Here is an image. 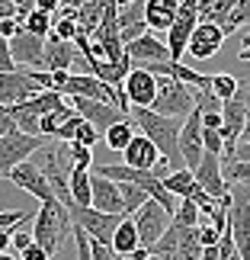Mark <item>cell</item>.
Segmentation results:
<instances>
[{"mask_svg":"<svg viewBox=\"0 0 250 260\" xmlns=\"http://www.w3.org/2000/svg\"><path fill=\"white\" fill-rule=\"evenodd\" d=\"M81 125H84V116H81V113H74L61 128H58V135H55V138H58V142H74V135H77V128H81Z\"/></svg>","mask_w":250,"mask_h":260,"instance_id":"36","label":"cell"},{"mask_svg":"<svg viewBox=\"0 0 250 260\" xmlns=\"http://www.w3.org/2000/svg\"><path fill=\"white\" fill-rule=\"evenodd\" d=\"M237 58H241V61H250V32L244 36V42H241V55H237Z\"/></svg>","mask_w":250,"mask_h":260,"instance_id":"51","label":"cell"},{"mask_svg":"<svg viewBox=\"0 0 250 260\" xmlns=\"http://www.w3.org/2000/svg\"><path fill=\"white\" fill-rule=\"evenodd\" d=\"M154 113L170 116V119H186L196 109V93L193 87L183 81H173V77H157V96L151 103Z\"/></svg>","mask_w":250,"mask_h":260,"instance_id":"3","label":"cell"},{"mask_svg":"<svg viewBox=\"0 0 250 260\" xmlns=\"http://www.w3.org/2000/svg\"><path fill=\"white\" fill-rule=\"evenodd\" d=\"M7 16H16V4H10V0H0V19Z\"/></svg>","mask_w":250,"mask_h":260,"instance_id":"50","label":"cell"},{"mask_svg":"<svg viewBox=\"0 0 250 260\" xmlns=\"http://www.w3.org/2000/svg\"><path fill=\"white\" fill-rule=\"evenodd\" d=\"M71 222L77 228H84L90 235V241H99V244H109L116 235L122 215L116 212H103V209H93V206H71Z\"/></svg>","mask_w":250,"mask_h":260,"instance_id":"5","label":"cell"},{"mask_svg":"<svg viewBox=\"0 0 250 260\" xmlns=\"http://www.w3.org/2000/svg\"><path fill=\"white\" fill-rule=\"evenodd\" d=\"M61 7V0H35V10H45V13H55Z\"/></svg>","mask_w":250,"mask_h":260,"instance_id":"49","label":"cell"},{"mask_svg":"<svg viewBox=\"0 0 250 260\" xmlns=\"http://www.w3.org/2000/svg\"><path fill=\"white\" fill-rule=\"evenodd\" d=\"M77 32H81V26H77V16H61V19H55V26H52V36L64 39V42H74Z\"/></svg>","mask_w":250,"mask_h":260,"instance_id":"31","label":"cell"},{"mask_svg":"<svg viewBox=\"0 0 250 260\" xmlns=\"http://www.w3.org/2000/svg\"><path fill=\"white\" fill-rule=\"evenodd\" d=\"M10 4H16V7H19V4H26V0H10Z\"/></svg>","mask_w":250,"mask_h":260,"instance_id":"53","label":"cell"},{"mask_svg":"<svg viewBox=\"0 0 250 260\" xmlns=\"http://www.w3.org/2000/svg\"><path fill=\"white\" fill-rule=\"evenodd\" d=\"M228 260H241V254H234V257H228Z\"/></svg>","mask_w":250,"mask_h":260,"instance_id":"54","label":"cell"},{"mask_svg":"<svg viewBox=\"0 0 250 260\" xmlns=\"http://www.w3.org/2000/svg\"><path fill=\"white\" fill-rule=\"evenodd\" d=\"M180 154H183L189 171H196L202 154H205V148H202V109L199 106L183 119V128H180Z\"/></svg>","mask_w":250,"mask_h":260,"instance_id":"10","label":"cell"},{"mask_svg":"<svg viewBox=\"0 0 250 260\" xmlns=\"http://www.w3.org/2000/svg\"><path fill=\"white\" fill-rule=\"evenodd\" d=\"M225 29L218 23H208V19H199V26L193 29V36H189V45H186V55L199 58V61H205V58H215L222 52L225 45Z\"/></svg>","mask_w":250,"mask_h":260,"instance_id":"11","label":"cell"},{"mask_svg":"<svg viewBox=\"0 0 250 260\" xmlns=\"http://www.w3.org/2000/svg\"><path fill=\"white\" fill-rule=\"evenodd\" d=\"M77 113V109L64 100V106H58V109H52V113H45L42 119H39V135H45V138H55L58 135V128H61L67 119H71Z\"/></svg>","mask_w":250,"mask_h":260,"instance_id":"24","label":"cell"},{"mask_svg":"<svg viewBox=\"0 0 250 260\" xmlns=\"http://www.w3.org/2000/svg\"><path fill=\"white\" fill-rule=\"evenodd\" d=\"M164 180V186L173 193L176 199H186L189 193L196 189V174L189 171V167H180V171H170L167 177H161Z\"/></svg>","mask_w":250,"mask_h":260,"instance_id":"22","label":"cell"},{"mask_svg":"<svg viewBox=\"0 0 250 260\" xmlns=\"http://www.w3.org/2000/svg\"><path fill=\"white\" fill-rule=\"evenodd\" d=\"M71 199L74 206H93V167H71Z\"/></svg>","mask_w":250,"mask_h":260,"instance_id":"21","label":"cell"},{"mask_svg":"<svg viewBox=\"0 0 250 260\" xmlns=\"http://www.w3.org/2000/svg\"><path fill=\"white\" fill-rule=\"evenodd\" d=\"M67 151H71L74 167H93V148H87L81 142H67Z\"/></svg>","mask_w":250,"mask_h":260,"instance_id":"33","label":"cell"},{"mask_svg":"<svg viewBox=\"0 0 250 260\" xmlns=\"http://www.w3.org/2000/svg\"><path fill=\"white\" fill-rule=\"evenodd\" d=\"M132 122L141 135H148L157 145V151L164 157L167 171H180L186 167L183 154H180V128H183V119H170L154 113L151 106H132Z\"/></svg>","mask_w":250,"mask_h":260,"instance_id":"1","label":"cell"},{"mask_svg":"<svg viewBox=\"0 0 250 260\" xmlns=\"http://www.w3.org/2000/svg\"><path fill=\"white\" fill-rule=\"evenodd\" d=\"M10 116L16 119V128L19 132H29V135H39V119H42V113L32 106V100H26V103H16L10 106Z\"/></svg>","mask_w":250,"mask_h":260,"instance_id":"23","label":"cell"},{"mask_svg":"<svg viewBox=\"0 0 250 260\" xmlns=\"http://www.w3.org/2000/svg\"><path fill=\"white\" fill-rule=\"evenodd\" d=\"M0 260H16V257H10V254H7V251H4V254H0Z\"/></svg>","mask_w":250,"mask_h":260,"instance_id":"52","label":"cell"},{"mask_svg":"<svg viewBox=\"0 0 250 260\" xmlns=\"http://www.w3.org/2000/svg\"><path fill=\"white\" fill-rule=\"evenodd\" d=\"M250 23V0H234V10H231V16L222 23V29H225V36H231L234 29H241V26H247Z\"/></svg>","mask_w":250,"mask_h":260,"instance_id":"29","label":"cell"},{"mask_svg":"<svg viewBox=\"0 0 250 260\" xmlns=\"http://www.w3.org/2000/svg\"><path fill=\"white\" fill-rule=\"evenodd\" d=\"M74 235V222H71V209L64 203H58V199H45L42 206L35 209V218H32V238L35 244H42L48 254H58V247H61L67 238Z\"/></svg>","mask_w":250,"mask_h":260,"instance_id":"2","label":"cell"},{"mask_svg":"<svg viewBox=\"0 0 250 260\" xmlns=\"http://www.w3.org/2000/svg\"><path fill=\"white\" fill-rule=\"evenodd\" d=\"M77 113H81L90 125L96 128L99 135H106V128H113L116 122H122V119H132L125 113V109H119L116 103H103V100H87V96H71L67 100Z\"/></svg>","mask_w":250,"mask_h":260,"instance_id":"8","label":"cell"},{"mask_svg":"<svg viewBox=\"0 0 250 260\" xmlns=\"http://www.w3.org/2000/svg\"><path fill=\"white\" fill-rule=\"evenodd\" d=\"M234 161L250 164V142H241V145H237V151H234Z\"/></svg>","mask_w":250,"mask_h":260,"instance_id":"47","label":"cell"},{"mask_svg":"<svg viewBox=\"0 0 250 260\" xmlns=\"http://www.w3.org/2000/svg\"><path fill=\"white\" fill-rule=\"evenodd\" d=\"M52 26H55V16H52V13H45V10H32V13L26 16V23H23L26 32L42 36V39L52 36Z\"/></svg>","mask_w":250,"mask_h":260,"instance_id":"28","label":"cell"},{"mask_svg":"<svg viewBox=\"0 0 250 260\" xmlns=\"http://www.w3.org/2000/svg\"><path fill=\"white\" fill-rule=\"evenodd\" d=\"M138 132H135V122H132V119H122V122H116L113 128H106V148H113V151H119V154H122L125 151V145L128 142H132V138H135Z\"/></svg>","mask_w":250,"mask_h":260,"instance_id":"25","label":"cell"},{"mask_svg":"<svg viewBox=\"0 0 250 260\" xmlns=\"http://www.w3.org/2000/svg\"><path fill=\"white\" fill-rule=\"evenodd\" d=\"M7 71H16V61H13V52H10V39L0 36V74Z\"/></svg>","mask_w":250,"mask_h":260,"instance_id":"38","label":"cell"},{"mask_svg":"<svg viewBox=\"0 0 250 260\" xmlns=\"http://www.w3.org/2000/svg\"><path fill=\"white\" fill-rule=\"evenodd\" d=\"M29 218H35L32 209H13V212H0V228H4V232H13V228H19L23 222H29Z\"/></svg>","mask_w":250,"mask_h":260,"instance_id":"32","label":"cell"},{"mask_svg":"<svg viewBox=\"0 0 250 260\" xmlns=\"http://www.w3.org/2000/svg\"><path fill=\"white\" fill-rule=\"evenodd\" d=\"M42 145H45V135H29V132H19V128L4 135L0 138V180H7L13 167L29 161Z\"/></svg>","mask_w":250,"mask_h":260,"instance_id":"4","label":"cell"},{"mask_svg":"<svg viewBox=\"0 0 250 260\" xmlns=\"http://www.w3.org/2000/svg\"><path fill=\"white\" fill-rule=\"evenodd\" d=\"M119 193H122V206H125V215H135L148 199V189L141 183H119Z\"/></svg>","mask_w":250,"mask_h":260,"instance_id":"26","label":"cell"},{"mask_svg":"<svg viewBox=\"0 0 250 260\" xmlns=\"http://www.w3.org/2000/svg\"><path fill=\"white\" fill-rule=\"evenodd\" d=\"M13 128H16V119L10 116V106H0V138L10 135Z\"/></svg>","mask_w":250,"mask_h":260,"instance_id":"44","label":"cell"},{"mask_svg":"<svg viewBox=\"0 0 250 260\" xmlns=\"http://www.w3.org/2000/svg\"><path fill=\"white\" fill-rule=\"evenodd\" d=\"M241 96H244V106H247V125H244V142H250V87L241 90Z\"/></svg>","mask_w":250,"mask_h":260,"instance_id":"46","label":"cell"},{"mask_svg":"<svg viewBox=\"0 0 250 260\" xmlns=\"http://www.w3.org/2000/svg\"><path fill=\"white\" fill-rule=\"evenodd\" d=\"M218 0H199V19H208V13L215 10Z\"/></svg>","mask_w":250,"mask_h":260,"instance_id":"48","label":"cell"},{"mask_svg":"<svg viewBox=\"0 0 250 260\" xmlns=\"http://www.w3.org/2000/svg\"><path fill=\"white\" fill-rule=\"evenodd\" d=\"M10 52H13L16 68H26V71H48L45 68V39L32 36V32H19L10 39Z\"/></svg>","mask_w":250,"mask_h":260,"instance_id":"9","label":"cell"},{"mask_svg":"<svg viewBox=\"0 0 250 260\" xmlns=\"http://www.w3.org/2000/svg\"><path fill=\"white\" fill-rule=\"evenodd\" d=\"M193 174L199 180V186H202L212 199H228V196H231V186H228V180H225V164H222V157H218V154L205 151Z\"/></svg>","mask_w":250,"mask_h":260,"instance_id":"12","label":"cell"},{"mask_svg":"<svg viewBox=\"0 0 250 260\" xmlns=\"http://www.w3.org/2000/svg\"><path fill=\"white\" fill-rule=\"evenodd\" d=\"M7 180H10L13 186L26 189L29 196H35L39 203H45V199H52V196H55V193H52V186H48V177L42 174V167H39L35 161H23L19 167H13Z\"/></svg>","mask_w":250,"mask_h":260,"instance_id":"14","label":"cell"},{"mask_svg":"<svg viewBox=\"0 0 250 260\" xmlns=\"http://www.w3.org/2000/svg\"><path fill=\"white\" fill-rule=\"evenodd\" d=\"M109 247H113L119 257H128L132 251H138V247H141V238H138L135 218L122 215V222H119V228H116V235H113V241H109Z\"/></svg>","mask_w":250,"mask_h":260,"instance_id":"20","label":"cell"},{"mask_svg":"<svg viewBox=\"0 0 250 260\" xmlns=\"http://www.w3.org/2000/svg\"><path fill=\"white\" fill-rule=\"evenodd\" d=\"M122 93L132 106H151L154 96H157V77L148 71V68H132V71L125 74Z\"/></svg>","mask_w":250,"mask_h":260,"instance_id":"15","label":"cell"},{"mask_svg":"<svg viewBox=\"0 0 250 260\" xmlns=\"http://www.w3.org/2000/svg\"><path fill=\"white\" fill-rule=\"evenodd\" d=\"M170 222H173V215H170L161 203L148 199V203L135 212V228H138V238H141V247L151 251V247L164 238V232L170 228Z\"/></svg>","mask_w":250,"mask_h":260,"instance_id":"6","label":"cell"},{"mask_svg":"<svg viewBox=\"0 0 250 260\" xmlns=\"http://www.w3.org/2000/svg\"><path fill=\"white\" fill-rule=\"evenodd\" d=\"M74 251H77V260H93V247H90V235L84 228L74 225Z\"/></svg>","mask_w":250,"mask_h":260,"instance_id":"35","label":"cell"},{"mask_svg":"<svg viewBox=\"0 0 250 260\" xmlns=\"http://www.w3.org/2000/svg\"><path fill=\"white\" fill-rule=\"evenodd\" d=\"M222 238V228H215L212 222H199V244L202 247H215Z\"/></svg>","mask_w":250,"mask_h":260,"instance_id":"37","label":"cell"},{"mask_svg":"<svg viewBox=\"0 0 250 260\" xmlns=\"http://www.w3.org/2000/svg\"><path fill=\"white\" fill-rule=\"evenodd\" d=\"M77 58V45L74 42H64L58 36H48L45 39V68L48 71H67Z\"/></svg>","mask_w":250,"mask_h":260,"instance_id":"18","label":"cell"},{"mask_svg":"<svg viewBox=\"0 0 250 260\" xmlns=\"http://www.w3.org/2000/svg\"><path fill=\"white\" fill-rule=\"evenodd\" d=\"M93 209H103V212H116V215H125V206H122V193H119V183L109 177H99L93 171Z\"/></svg>","mask_w":250,"mask_h":260,"instance_id":"17","label":"cell"},{"mask_svg":"<svg viewBox=\"0 0 250 260\" xmlns=\"http://www.w3.org/2000/svg\"><path fill=\"white\" fill-rule=\"evenodd\" d=\"M222 125H225L222 109H208V113H202V128H222Z\"/></svg>","mask_w":250,"mask_h":260,"instance_id":"42","label":"cell"},{"mask_svg":"<svg viewBox=\"0 0 250 260\" xmlns=\"http://www.w3.org/2000/svg\"><path fill=\"white\" fill-rule=\"evenodd\" d=\"M176 10H180V0H145V19H148V29H167L176 23Z\"/></svg>","mask_w":250,"mask_h":260,"instance_id":"19","label":"cell"},{"mask_svg":"<svg viewBox=\"0 0 250 260\" xmlns=\"http://www.w3.org/2000/svg\"><path fill=\"white\" fill-rule=\"evenodd\" d=\"M122 164L135 167V171H151V174L154 171H164V157H161V151H157V145L148 135H141V132H138L132 142L125 145Z\"/></svg>","mask_w":250,"mask_h":260,"instance_id":"13","label":"cell"},{"mask_svg":"<svg viewBox=\"0 0 250 260\" xmlns=\"http://www.w3.org/2000/svg\"><path fill=\"white\" fill-rule=\"evenodd\" d=\"M19 32H23V23H19L16 16L0 19V36H4V39H13V36H19Z\"/></svg>","mask_w":250,"mask_h":260,"instance_id":"41","label":"cell"},{"mask_svg":"<svg viewBox=\"0 0 250 260\" xmlns=\"http://www.w3.org/2000/svg\"><path fill=\"white\" fill-rule=\"evenodd\" d=\"M19 260H52V254H48L42 244H32V247H26V251L19 254Z\"/></svg>","mask_w":250,"mask_h":260,"instance_id":"45","label":"cell"},{"mask_svg":"<svg viewBox=\"0 0 250 260\" xmlns=\"http://www.w3.org/2000/svg\"><path fill=\"white\" fill-rule=\"evenodd\" d=\"M173 222L183 225V228H199V206L193 199H180V206L173 212Z\"/></svg>","mask_w":250,"mask_h":260,"instance_id":"30","label":"cell"},{"mask_svg":"<svg viewBox=\"0 0 250 260\" xmlns=\"http://www.w3.org/2000/svg\"><path fill=\"white\" fill-rule=\"evenodd\" d=\"M74 142H81V145H87V148H93V145L99 142V132H96V128L84 119V125L77 128V135H74Z\"/></svg>","mask_w":250,"mask_h":260,"instance_id":"39","label":"cell"},{"mask_svg":"<svg viewBox=\"0 0 250 260\" xmlns=\"http://www.w3.org/2000/svg\"><path fill=\"white\" fill-rule=\"evenodd\" d=\"M42 84L32 77V71L26 68H16V71H7L0 74V106H16V103H26L42 93Z\"/></svg>","mask_w":250,"mask_h":260,"instance_id":"7","label":"cell"},{"mask_svg":"<svg viewBox=\"0 0 250 260\" xmlns=\"http://www.w3.org/2000/svg\"><path fill=\"white\" fill-rule=\"evenodd\" d=\"M208 90L222 100V103H228V100L237 96V90H241V84H237V77L231 74H212V81H208Z\"/></svg>","mask_w":250,"mask_h":260,"instance_id":"27","label":"cell"},{"mask_svg":"<svg viewBox=\"0 0 250 260\" xmlns=\"http://www.w3.org/2000/svg\"><path fill=\"white\" fill-rule=\"evenodd\" d=\"M202 148L222 157L225 154V138H222V132H218V128H202Z\"/></svg>","mask_w":250,"mask_h":260,"instance_id":"34","label":"cell"},{"mask_svg":"<svg viewBox=\"0 0 250 260\" xmlns=\"http://www.w3.org/2000/svg\"><path fill=\"white\" fill-rule=\"evenodd\" d=\"M90 247H93V260H119V254L113 251L109 244H99V241H90Z\"/></svg>","mask_w":250,"mask_h":260,"instance_id":"43","label":"cell"},{"mask_svg":"<svg viewBox=\"0 0 250 260\" xmlns=\"http://www.w3.org/2000/svg\"><path fill=\"white\" fill-rule=\"evenodd\" d=\"M10 238H13V247H16L19 254H23L26 247H32V244H35L32 232H19V228H13V232H10Z\"/></svg>","mask_w":250,"mask_h":260,"instance_id":"40","label":"cell"},{"mask_svg":"<svg viewBox=\"0 0 250 260\" xmlns=\"http://www.w3.org/2000/svg\"><path fill=\"white\" fill-rule=\"evenodd\" d=\"M125 55L132 58V61H145V64H164V61H173V58H170L167 42L154 39L151 32H145L141 39H135V42H128V45H125Z\"/></svg>","mask_w":250,"mask_h":260,"instance_id":"16","label":"cell"}]
</instances>
